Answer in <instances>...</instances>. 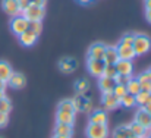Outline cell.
I'll use <instances>...</instances> for the list:
<instances>
[{
    "instance_id": "d590c367",
    "label": "cell",
    "mask_w": 151,
    "mask_h": 138,
    "mask_svg": "<svg viewBox=\"0 0 151 138\" xmlns=\"http://www.w3.org/2000/svg\"><path fill=\"white\" fill-rule=\"evenodd\" d=\"M18 4H19V9H21V12H22V10L27 9L31 3H29V0H18Z\"/></svg>"
},
{
    "instance_id": "60d3db41",
    "label": "cell",
    "mask_w": 151,
    "mask_h": 138,
    "mask_svg": "<svg viewBox=\"0 0 151 138\" xmlns=\"http://www.w3.org/2000/svg\"><path fill=\"white\" fill-rule=\"evenodd\" d=\"M144 4H145V10L151 9V0H145V1H144Z\"/></svg>"
},
{
    "instance_id": "f546056e",
    "label": "cell",
    "mask_w": 151,
    "mask_h": 138,
    "mask_svg": "<svg viewBox=\"0 0 151 138\" xmlns=\"http://www.w3.org/2000/svg\"><path fill=\"white\" fill-rule=\"evenodd\" d=\"M41 21H28V30L32 31L34 34L40 35L41 34Z\"/></svg>"
},
{
    "instance_id": "52a82bcc",
    "label": "cell",
    "mask_w": 151,
    "mask_h": 138,
    "mask_svg": "<svg viewBox=\"0 0 151 138\" xmlns=\"http://www.w3.org/2000/svg\"><path fill=\"white\" fill-rule=\"evenodd\" d=\"M101 103H103V106H104L107 110H113V109H116L117 106H120V98H119L117 95H114L113 92H103Z\"/></svg>"
},
{
    "instance_id": "3957f363",
    "label": "cell",
    "mask_w": 151,
    "mask_h": 138,
    "mask_svg": "<svg viewBox=\"0 0 151 138\" xmlns=\"http://www.w3.org/2000/svg\"><path fill=\"white\" fill-rule=\"evenodd\" d=\"M72 103H73V107H75V112H91L93 110V101L85 97L84 94H76L73 98H72Z\"/></svg>"
},
{
    "instance_id": "603a6c76",
    "label": "cell",
    "mask_w": 151,
    "mask_h": 138,
    "mask_svg": "<svg viewBox=\"0 0 151 138\" xmlns=\"http://www.w3.org/2000/svg\"><path fill=\"white\" fill-rule=\"evenodd\" d=\"M131 135H132V132L128 125H119L113 131V138H129Z\"/></svg>"
},
{
    "instance_id": "4316f807",
    "label": "cell",
    "mask_w": 151,
    "mask_h": 138,
    "mask_svg": "<svg viewBox=\"0 0 151 138\" xmlns=\"http://www.w3.org/2000/svg\"><path fill=\"white\" fill-rule=\"evenodd\" d=\"M88 88H90V84H88V81L85 78H81V79H78L75 82V91H76V94H85L88 91Z\"/></svg>"
},
{
    "instance_id": "7dc6e473",
    "label": "cell",
    "mask_w": 151,
    "mask_h": 138,
    "mask_svg": "<svg viewBox=\"0 0 151 138\" xmlns=\"http://www.w3.org/2000/svg\"><path fill=\"white\" fill-rule=\"evenodd\" d=\"M129 138H139V137H137V135H134V134H132V135H131Z\"/></svg>"
},
{
    "instance_id": "83f0119b",
    "label": "cell",
    "mask_w": 151,
    "mask_h": 138,
    "mask_svg": "<svg viewBox=\"0 0 151 138\" xmlns=\"http://www.w3.org/2000/svg\"><path fill=\"white\" fill-rule=\"evenodd\" d=\"M151 94L147 91H139L137 95H135V103H137V106H139V107H144L145 104H147V101L150 100Z\"/></svg>"
},
{
    "instance_id": "d6a6232c",
    "label": "cell",
    "mask_w": 151,
    "mask_h": 138,
    "mask_svg": "<svg viewBox=\"0 0 151 138\" xmlns=\"http://www.w3.org/2000/svg\"><path fill=\"white\" fill-rule=\"evenodd\" d=\"M131 78H132V75H120V74H117V75L114 77V81H116V84L126 85V84L131 81Z\"/></svg>"
},
{
    "instance_id": "7c38bea8",
    "label": "cell",
    "mask_w": 151,
    "mask_h": 138,
    "mask_svg": "<svg viewBox=\"0 0 151 138\" xmlns=\"http://www.w3.org/2000/svg\"><path fill=\"white\" fill-rule=\"evenodd\" d=\"M104 51H106V44L104 43H94L88 48V59H99L103 60L104 57Z\"/></svg>"
},
{
    "instance_id": "30bf717a",
    "label": "cell",
    "mask_w": 151,
    "mask_h": 138,
    "mask_svg": "<svg viewBox=\"0 0 151 138\" xmlns=\"http://www.w3.org/2000/svg\"><path fill=\"white\" fill-rule=\"evenodd\" d=\"M116 50H117V56H119V59H123V60H134V59L137 57V54H135V51H134L132 46H125V44L117 43Z\"/></svg>"
},
{
    "instance_id": "1f68e13d",
    "label": "cell",
    "mask_w": 151,
    "mask_h": 138,
    "mask_svg": "<svg viewBox=\"0 0 151 138\" xmlns=\"http://www.w3.org/2000/svg\"><path fill=\"white\" fill-rule=\"evenodd\" d=\"M134 38H135V34L134 33H126L122 38H120V44H125V46H132L134 43Z\"/></svg>"
},
{
    "instance_id": "ba28073f",
    "label": "cell",
    "mask_w": 151,
    "mask_h": 138,
    "mask_svg": "<svg viewBox=\"0 0 151 138\" xmlns=\"http://www.w3.org/2000/svg\"><path fill=\"white\" fill-rule=\"evenodd\" d=\"M135 122H138L139 125H142L145 129H151V113H148L144 107H139L137 115H135Z\"/></svg>"
},
{
    "instance_id": "8d00e7d4",
    "label": "cell",
    "mask_w": 151,
    "mask_h": 138,
    "mask_svg": "<svg viewBox=\"0 0 151 138\" xmlns=\"http://www.w3.org/2000/svg\"><path fill=\"white\" fill-rule=\"evenodd\" d=\"M141 91H147L151 94V81H147V82L141 84Z\"/></svg>"
},
{
    "instance_id": "7a4b0ae2",
    "label": "cell",
    "mask_w": 151,
    "mask_h": 138,
    "mask_svg": "<svg viewBox=\"0 0 151 138\" xmlns=\"http://www.w3.org/2000/svg\"><path fill=\"white\" fill-rule=\"evenodd\" d=\"M22 15L28 19V21H41L46 15V9L44 6H38V4H29L27 9L22 10Z\"/></svg>"
},
{
    "instance_id": "8992f818",
    "label": "cell",
    "mask_w": 151,
    "mask_h": 138,
    "mask_svg": "<svg viewBox=\"0 0 151 138\" xmlns=\"http://www.w3.org/2000/svg\"><path fill=\"white\" fill-rule=\"evenodd\" d=\"M104 60H99V59H88L87 60V68H88V72L93 75V77H97L100 78L103 75V71H104Z\"/></svg>"
},
{
    "instance_id": "c3c4849f",
    "label": "cell",
    "mask_w": 151,
    "mask_h": 138,
    "mask_svg": "<svg viewBox=\"0 0 151 138\" xmlns=\"http://www.w3.org/2000/svg\"><path fill=\"white\" fill-rule=\"evenodd\" d=\"M147 138H151V132H150V135H148V137H147Z\"/></svg>"
},
{
    "instance_id": "44dd1931",
    "label": "cell",
    "mask_w": 151,
    "mask_h": 138,
    "mask_svg": "<svg viewBox=\"0 0 151 138\" xmlns=\"http://www.w3.org/2000/svg\"><path fill=\"white\" fill-rule=\"evenodd\" d=\"M12 72H13L12 66H10L7 62L0 60V79H1L3 82H7V79L10 78Z\"/></svg>"
},
{
    "instance_id": "8fae6325",
    "label": "cell",
    "mask_w": 151,
    "mask_h": 138,
    "mask_svg": "<svg viewBox=\"0 0 151 138\" xmlns=\"http://www.w3.org/2000/svg\"><path fill=\"white\" fill-rule=\"evenodd\" d=\"M1 7L4 10V13H7L9 16H16V15H21V9H19V4H18V0H3L1 1Z\"/></svg>"
},
{
    "instance_id": "cb8c5ba5",
    "label": "cell",
    "mask_w": 151,
    "mask_h": 138,
    "mask_svg": "<svg viewBox=\"0 0 151 138\" xmlns=\"http://www.w3.org/2000/svg\"><path fill=\"white\" fill-rule=\"evenodd\" d=\"M126 91L132 95H137L138 92L141 91V84L137 78H131V81L126 84Z\"/></svg>"
},
{
    "instance_id": "277c9868",
    "label": "cell",
    "mask_w": 151,
    "mask_h": 138,
    "mask_svg": "<svg viewBox=\"0 0 151 138\" xmlns=\"http://www.w3.org/2000/svg\"><path fill=\"white\" fill-rule=\"evenodd\" d=\"M107 137H109L107 125L88 124V126H87V138H107Z\"/></svg>"
},
{
    "instance_id": "5b68a950",
    "label": "cell",
    "mask_w": 151,
    "mask_h": 138,
    "mask_svg": "<svg viewBox=\"0 0 151 138\" xmlns=\"http://www.w3.org/2000/svg\"><path fill=\"white\" fill-rule=\"evenodd\" d=\"M10 30L13 34L19 35L22 34L24 31L28 30V19L21 13V15H16V16H12V21H10Z\"/></svg>"
},
{
    "instance_id": "ffe728a7",
    "label": "cell",
    "mask_w": 151,
    "mask_h": 138,
    "mask_svg": "<svg viewBox=\"0 0 151 138\" xmlns=\"http://www.w3.org/2000/svg\"><path fill=\"white\" fill-rule=\"evenodd\" d=\"M90 124H100V125H107V115L104 110H94L90 116Z\"/></svg>"
},
{
    "instance_id": "4dcf8cb0",
    "label": "cell",
    "mask_w": 151,
    "mask_h": 138,
    "mask_svg": "<svg viewBox=\"0 0 151 138\" xmlns=\"http://www.w3.org/2000/svg\"><path fill=\"white\" fill-rule=\"evenodd\" d=\"M103 75L104 77H109V78H114L117 75V71H116V66L114 65H107L104 66V71H103Z\"/></svg>"
},
{
    "instance_id": "f6af8a7d",
    "label": "cell",
    "mask_w": 151,
    "mask_h": 138,
    "mask_svg": "<svg viewBox=\"0 0 151 138\" xmlns=\"http://www.w3.org/2000/svg\"><path fill=\"white\" fill-rule=\"evenodd\" d=\"M51 138H66V137H60V135H53Z\"/></svg>"
},
{
    "instance_id": "d4e9b609",
    "label": "cell",
    "mask_w": 151,
    "mask_h": 138,
    "mask_svg": "<svg viewBox=\"0 0 151 138\" xmlns=\"http://www.w3.org/2000/svg\"><path fill=\"white\" fill-rule=\"evenodd\" d=\"M120 106L128 107V109L135 107V106H137V103H135V95H132V94H129V92H126L125 95H122V97H120Z\"/></svg>"
},
{
    "instance_id": "4fadbf2b",
    "label": "cell",
    "mask_w": 151,
    "mask_h": 138,
    "mask_svg": "<svg viewBox=\"0 0 151 138\" xmlns=\"http://www.w3.org/2000/svg\"><path fill=\"white\" fill-rule=\"evenodd\" d=\"M114 66H116L117 74H120V75H132V72H134V63H132V60L119 59L114 63Z\"/></svg>"
},
{
    "instance_id": "9a60e30c",
    "label": "cell",
    "mask_w": 151,
    "mask_h": 138,
    "mask_svg": "<svg viewBox=\"0 0 151 138\" xmlns=\"http://www.w3.org/2000/svg\"><path fill=\"white\" fill-rule=\"evenodd\" d=\"M18 37H19L21 44H22V46H25V47L34 46V44L37 43V40H38V35H37V34H34V33H32V31H29V30L24 31V33H22V34H19Z\"/></svg>"
},
{
    "instance_id": "ab89813d",
    "label": "cell",
    "mask_w": 151,
    "mask_h": 138,
    "mask_svg": "<svg viewBox=\"0 0 151 138\" xmlns=\"http://www.w3.org/2000/svg\"><path fill=\"white\" fill-rule=\"evenodd\" d=\"M145 18H147V21L151 24V9H148V10H145Z\"/></svg>"
},
{
    "instance_id": "74e56055",
    "label": "cell",
    "mask_w": 151,
    "mask_h": 138,
    "mask_svg": "<svg viewBox=\"0 0 151 138\" xmlns=\"http://www.w3.org/2000/svg\"><path fill=\"white\" fill-rule=\"evenodd\" d=\"M31 4H38V6H46V0H29Z\"/></svg>"
},
{
    "instance_id": "e0dca14e",
    "label": "cell",
    "mask_w": 151,
    "mask_h": 138,
    "mask_svg": "<svg viewBox=\"0 0 151 138\" xmlns=\"http://www.w3.org/2000/svg\"><path fill=\"white\" fill-rule=\"evenodd\" d=\"M56 122H57V124H66V125H73V124H75V113L57 110V113H56Z\"/></svg>"
},
{
    "instance_id": "5bb4252c",
    "label": "cell",
    "mask_w": 151,
    "mask_h": 138,
    "mask_svg": "<svg viewBox=\"0 0 151 138\" xmlns=\"http://www.w3.org/2000/svg\"><path fill=\"white\" fill-rule=\"evenodd\" d=\"M59 69L63 74H72L76 69V60L73 57H63L59 60Z\"/></svg>"
},
{
    "instance_id": "2e32d148",
    "label": "cell",
    "mask_w": 151,
    "mask_h": 138,
    "mask_svg": "<svg viewBox=\"0 0 151 138\" xmlns=\"http://www.w3.org/2000/svg\"><path fill=\"white\" fill-rule=\"evenodd\" d=\"M103 60H104V63H107V65H114V63L119 60L116 46H106V51H104Z\"/></svg>"
},
{
    "instance_id": "7402d4cb",
    "label": "cell",
    "mask_w": 151,
    "mask_h": 138,
    "mask_svg": "<svg viewBox=\"0 0 151 138\" xmlns=\"http://www.w3.org/2000/svg\"><path fill=\"white\" fill-rule=\"evenodd\" d=\"M128 126H129L131 132H132L134 135H137V137L145 138V135H147V131H148V129H145L142 125H139V124H138V122H135V121H134V122H131Z\"/></svg>"
},
{
    "instance_id": "bcb514c9",
    "label": "cell",
    "mask_w": 151,
    "mask_h": 138,
    "mask_svg": "<svg viewBox=\"0 0 151 138\" xmlns=\"http://www.w3.org/2000/svg\"><path fill=\"white\" fill-rule=\"evenodd\" d=\"M147 72H148V75H150V79H151V68L148 69V71H147Z\"/></svg>"
},
{
    "instance_id": "f35d334b",
    "label": "cell",
    "mask_w": 151,
    "mask_h": 138,
    "mask_svg": "<svg viewBox=\"0 0 151 138\" xmlns=\"http://www.w3.org/2000/svg\"><path fill=\"white\" fill-rule=\"evenodd\" d=\"M144 109H145V110H147L148 113H151V97H150V100L147 101V104L144 106Z\"/></svg>"
},
{
    "instance_id": "7bdbcfd3",
    "label": "cell",
    "mask_w": 151,
    "mask_h": 138,
    "mask_svg": "<svg viewBox=\"0 0 151 138\" xmlns=\"http://www.w3.org/2000/svg\"><path fill=\"white\" fill-rule=\"evenodd\" d=\"M6 88V82H3L1 79H0V90H4Z\"/></svg>"
},
{
    "instance_id": "e575fe53",
    "label": "cell",
    "mask_w": 151,
    "mask_h": 138,
    "mask_svg": "<svg viewBox=\"0 0 151 138\" xmlns=\"http://www.w3.org/2000/svg\"><path fill=\"white\" fill-rule=\"evenodd\" d=\"M7 122H9V115H6V113H0V128L6 126Z\"/></svg>"
},
{
    "instance_id": "9c48e42d",
    "label": "cell",
    "mask_w": 151,
    "mask_h": 138,
    "mask_svg": "<svg viewBox=\"0 0 151 138\" xmlns=\"http://www.w3.org/2000/svg\"><path fill=\"white\" fill-rule=\"evenodd\" d=\"M25 84H27V79H25V77L21 72H12L10 78L6 82V85H9V87H12L15 90H19V88L25 87Z\"/></svg>"
},
{
    "instance_id": "f1b7e54d",
    "label": "cell",
    "mask_w": 151,
    "mask_h": 138,
    "mask_svg": "<svg viewBox=\"0 0 151 138\" xmlns=\"http://www.w3.org/2000/svg\"><path fill=\"white\" fill-rule=\"evenodd\" d=\"M10 110H12V101L4 95L3 98H0V113H6V115H9Z\"/></svg>"
},
{
    "instance_id": "836d02e7",
    "label": "cell",
    "mask_w": 151,
    "mask_h": 138,
    "mask_svg": "<svg viewBox=\"0 0 151 138\" xmlns=\"http://www.w3.org/2000/svg\"><path fill=\"white\" fill-rule=\"evenodd\" d=\"M111 92H113L114 95H117V97L120 98L122 95H125V94L128 92V91H126V85H120V84H116Z\"/></svg>"
},
{
    "instance_id": "ee69618b",
    "label": "cell",
    "mask_w": 151,
    "mask_h": 138,
    "mask_svg": "<svg viewBox=\"0 0 151 138\" xmlns=\"http://www.w3.org/2000/svg\"><path fill=\"white\" fill-rule=\"evenodd\" d=\"M6 94H4V90H0V98H3Z\"/></svg>"
},
{
    "instance_id": "b9f144b4",
    "label": "cell",
    "mask_w": 151,
    "mask_h": 138,
    "mask_svg": "<svg viewBox=\"0 0 151 138\" xmlns=\"http://www.w3.org/2000/svg\"><path fill=\"white\" fill-rule=\"evenodd\" d=\"M78 3H81V4H88L90 1H93V0H76Z\"/></svg>"
},
{
    "instance_id": "ac0fdd59",
    "label": "cell",
    "mask_w": 151,
    "mask_h": 138,
    "mask_svg": "<svg viewBox=\"0 0 151 138\" xmlns=\"http://www.w3.org/2000/svg\"><path fill=\"white\" fill-rule=\"evenodd\" d=\"M114 85H116L114 78H109V77L101 75L100 79H99V87H100L101 92H111L113 88H114Z\"/></svg>"
},
{
    "instance_id": "484cf974",
    "label": "cell",
    "mask_w": 151,
    "mask_h": 138,
    "mask_svg": "<svg viewBox=\"0 0 151 138\" xmlns=\"http://www.w3.org/2000/svg\"><path fill=\"white\" fill-rule=\"evenodd\" d=\"M57 110L75 113V107H73V103H72V100H69V98H65V100L59 101V104H57Z\"/></svg>"
},
{
    "instance_id": "6da1fadb",
    "label": "cell",
    "mask_w": 151,
    "mask_h": 138,
    "mask_svg": "<svg viewBox=\"0 0 151 138\" xmlns=\"http://www.w3.org/2000/svg\"><path fill=\"white\" fill-rule=\"evenodd\" d=\"M132 48H134L137 56L147 54L151 48L150 37L145 35V34H135V38H134V43H132Z\"/></svg>"
},
{
    "instance_id": "d6986e66",
    "label": "cell",
    "mask_w": 151,
    "mask_h": 138,
    "mask_svg": "<svg viewBox=\"0 0 151 138\" xmlns=\"http://www.w3.org/2000/svg\"><path fill=\"white\" fill-rule=\"evenodd\" d=\"M73 134V125H66V124H56L54 126V135L70 138Z\"/></svg>"
}]
</instances>
